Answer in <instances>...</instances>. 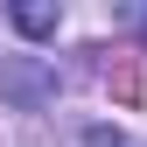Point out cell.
Masks as SVG:
<instances>
[{
  "mask_svg": "<svg viewBox=\"0 0 147 147\" xmlns=\"http://www.w3.org/2000/svg\"><path fill=\"white\" fill-rule=\"evenodd\" d=\"M112 91H119V105H133V98H140V63L126 56V49H119V63H112Z\"/></svg>",
  "mask_w": 147,
  "mask_h": 147,
  "instance_id": "3",
  "label": "cell"
},
{
  "mask_svg": "<svg viewBox=\"0 0 147 147\" xmlns=\"http://www.w3.org/2000/svg\"><path fill=\"white\" fill-rule=\"evenodd\" d=\"M0 91L7 98H42V91H56L42 77V70H28V63H0Z\"/></svg>",
  "mask_w": 147,
  "mask_h": 147,
  "instance_id": "1",
  "label": "cell"
},
{
  "mask_svg": "<svg viewBox=\"0 0 147 147\" xmlns=\"http://www.w3.org/2000/svg\"><path fill=\"white\" fill-rule=\"evenodd\" d=\"M14 28L21 35H56V7H49V0H21V7H14Z\"/></svg>",
  "mask_w": 147,
  "mask_h": 147,
  "instance_id": "2",
  "label": "cell"
}]
</instances>
